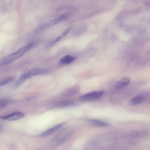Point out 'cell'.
Wrapping results in <instances>:
<instances>
[{
  "mask_svg": "<svg viewBox=\"0 0 150 150\" xmlns=\"http://www.w3.org/2000/svg\"><path fill=\"white\" fill-rule=\"evenodd\" d=\"M24 81L20 78L13 84L12 87V89L14 90L20 86Z\"/></svg>",
  "mask_w": 150,
  "mask_h": 150,
  "instance_id": "obj_14",
  "label": "cell"
},
{
  "mask_svg": "<svg viewBox=\"0 0 150 150\" xmlns=\"http://www.w3.org/2000/svg\"><path fill=\"white\" fill-rule=\"evenodd\" d=\"M47 71L46 70L42 68H34L23 73L20 76V78L25 81L27 79L38 74L45 73Z\"/></svg>",
  "mask_w": 150,
  "mask_h": 150,
  "instance_id": "obj_3",
  "label": "cell"
},
{
  "mask_svg": "<svg viewBox=\"0 0 150 150\" xmlns=\"http://www.w3.org/2000/svg\"><path fill=\"white\" fill-rule=\"evenodd\" d=\"M8 101L6 100H1L0 103V110L2 109L8 103Z\"/></svg>",
  "mask_w": 150,
  "mask_h": 150,
  "instance_id": "obj_15",
  "label": "cell"
},
{
  "mask_svg": "<svg viewBox=\"0 0 150 150\" xmlns=\"http://www.w3.org/2000/svg\"><path fill=\"white\" fill-rule=\"evenodd\" d=\"M89 122L92 125L96 127H105L108 125L106 122L97 119H91Z\"/></svg>",
  "mask_w": 150,
  "mask_h": 150,
  "instance_id": "obj_12",
  "label": "cell"
},
{
  "mask_svg": "<svg viewBox=\"0 0 150 150\" xmlns=\"http://www.w3.org/2000/svg\"><path fill=\"white\" fill-rule=\"evenodd\" d=\"M36 44L35 42H31L15 52L4 57L0 60V65H6L16 60L33 48Z\"/></svg>",
  "mask_w": 150,
  "mask_h": 150,
  "instance_id": "obj_1",
  "label": "cell"
},
{
  "mask_svg": "<svg viewBox=\"0 0 150 150\" xmlns=\"http://www.w3.org/2000/svg\"><path fill=\"white\" fill-rule=\"evenodd\" d=\"M16 79V77L13 76H10L4 79L0 83V87L14 81Z\"/></svg>",
  "mask_w": 150,
  "mask_h": 150,
  "instance_id": "obj_13",
  "label": "cell"
},
{
  "mask_svg": "<svg viewBox=\"0 0 150 150\" xmlns=\"http://www.w3.org/2000/svg\"><path fill=\"white\" fill-rule=\"evenodd\" d=\"M74 103L70 101H59L56 102L55 106L58 107H65L73 106Z\"/></svg>",
  "mask_w": 150,
  "mask_h": 150,
  "instance_id": "obj_11",
  "label": "cell"
},
{
  "mask_svg": "<svg viewBox=\"0 0 150 150\" xmlns=\"http://www.w3.org/2000/svg\"><path fill=\"white\" fill-rule=\"evenodd\" d=\"M24 114L20 112H15L6 115L1 117L0 118L3 120L12 121L19 120L23 118Z\"/></svg>",
  "mask_w": 150,
  "mask_h": 150,
  "instance_id": "obj_5",
  "label": "cell"
},
{
  "mask_svg": "<svg viewBox=\"0 0 150 150\" xmlns=\"http://www.w3.org/2000/svg\"><path fill=\"white\" fill-rule=\"evenodd\" d=\"M104 93L103 91H93L80 96L79 99L83 102L93 101L100 98Z\"/></svg>",
  "mask_w": 150,
  "mask_h": 150,
  "instance_id": "obj_2",
  "label": "cell"
},
{
  "mask_svg": "<svg viewBox=\"0 0 150 150\" xmlns=\"http://www.w3.org/2000/svg\"><path fill=\"white\" fill-rule=\"evenodd\" d=\"M68 17L67 14H63L49 21L41 26L38 30H44L56 25L66 19Z\"/></svg>",
  "mask_w": 150,
  "mask_h": 150,
  "instance_id": "obj_4",
  "label": "cell"
},
{
  "mask_svg": "<svg viewBox=\"0 0 150 150\" xmlns=\"http://www.w3.org/2000/svg\"><path fill=\"white\" fill-rule=\"evenodd\" d=\"M64 122H62L58 124L41 133L40 136L42 137L49 135L60 128L64 125Z\"/></svg>",
  "mask_w": 150,
  "mask_h": 150,
  "instance_id": "obj_6",
  "label": "cell"
},
{
  "mask_svg": "<svg viewBox=\"0 0 150 150\" xmlns=\"http://www.w3.org/2000/svg\"><path fill=\"white\" fill-rule=\"evenodd\" d=\"M71 28V27L69 28L66 30H65L58 37H57V38L52 40V41L50 42L48 44L47 47H52L56 43L61 40L62 38H63L66 35L70 30Z\"/></svg>",
  "mask_w": 150,
  "mask_h": 150,
  "instance_id": "obj_7",
  "label": "cell"
},
{
  "mask_svg": "<svg viewBox=\"0 0 150 150\" xmlns=\"http://www.w3.org/2000/svg\"><path fill=\"white\" fill-rule=\"evenodd\" d=\"M130 82L129 79L127 78L122 79L117 82L115 85V87L117 89H121L127 86Z\"/></svg>",
  "mask_w": 150,
  "mask_h": 150,
  "instance_id": "obj_8",
  "label": "cell"
},
{
  "mask_svg": "<svg viewBox=\"0 0 150 150\" xmlns=\"http://www.w3.org/2000/svg\"><path fill=\"white\" fill-rule=\"evenodd\" d=\"M144 99V97L142 96H137L130 99L128 104L130 106L135 105L141 103Z\"/></svg>",
  "mask_w": 150,
  "mask_h": 150,
  "instance_id": "obj_10",
  "label": "cell"
},
{
  "mask_svg": "<svg viewBox=\"0 0 150 150\" xmlns=\"http://www.w3.org/2000/svg\"><path fill=\"white\" fill-rule=\"evenodd\" d=\"M75 59V57L69 55H67L62 57L60 59V62L62 64H68L72 63Z\"/></svg>",
  "mask_w": 150,
  "mask_h": 150,
  "instance_id": "obj_9",
  "label": "cell"
}]
</instances>
